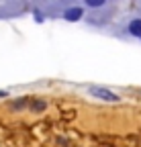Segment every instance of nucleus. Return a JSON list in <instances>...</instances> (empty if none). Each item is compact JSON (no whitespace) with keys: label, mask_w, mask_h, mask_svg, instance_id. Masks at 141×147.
<instances>
[{"label":"nucleus","mask_w":141,"mask_h":147,"mask_svg":"<svg viewBox=\"0 0 141 147\" xmlns=\"http://www.w3.org/2000/svg\"><path fill=\"white\" fill-rule=\"evenodd\" d=\"M88 92L94 96V98H98V100H104V102H119L121 98L115 94L113 90H109V88H104V86H88Z\"/></svg>","instance_id":"obj_1"},{"label":"nucleus","mask_w":141,"mask_h":147,"mask_svg":"<svg viewBox=\"0 0 141 147\" xmlns=\"http://www.w3.org/2000/svg\"><path fill=\"white\" fill-rule=\"evenodd\" d=\"M127 33L135 39H141V16H135L127 23Z\"/></svg>","instance_id":"obj_2"},{"label":"nucleus","mask_w":141,"mask_h":147,"mask_svg":"<svg viewBox=\"0 0 141 147\" xmlns=\"http://www.w3.org/2000/svg\"><path fill=\"white\" fill-rule=\"evenodd\" d=\"M84 16V10L80 8V6H72V8H65L63 10V18L65 21H80V18Z\"/></svg>","instance_id":"obj_3"},{"label":"nucleus","mask_w":141,"mask_h":147,"mask_svg":"<svg viewBox=\"0 0 141 147\" xmlns=\"http://www.w3.org/2000/svg\"><path fill=\"white\" fill-rule=\"evenodd\" d=\"M86 6H90V8H102V6H107V2H104V0H86Z\"/></svg>","instance_id":"obj_4"},{"label":"nucleus","mask_w":141,"mask_h":147,"mask_svg":"<svg viewBox=\"0 0 141 147\" xmlns=\"http://www.w3.org/2000/svg\"><path fill=\"white\" fill-rule=\"evenodd\" d=\"M31 108H33V110H43V108H45V102H43V100H33V102H31Z\"/></svg>","instance_id":"obj_5"}]
</instances>
